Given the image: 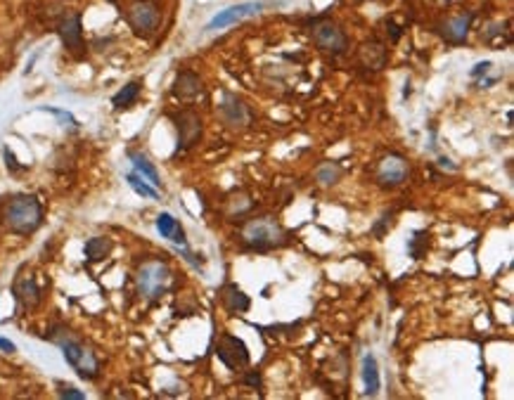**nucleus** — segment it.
<instances>
[{
	"label": "nucleus",
	"instance_id": "obj_18",
	"mask_svg": "<svg viewBox=\"0 0 514 400\" xmlns=\"http://www.w3.org/2000/svg\"><path fill=\"white\" fill-rule=\"evenodd\" d=\"M363 381H365V396L370 398L377 396L381 381H379V365L372 353H367L365 358H363Z\"/></svg>",
	"mask_w": 514,
	"mask_h": 400
},
{
	"label": "nucleus",
	"instance_id": "obj_13",
	"mask_svg": "<svg viewBox=\"0 0 514 400\" xmlns=\"http://www.w3.org/2000/svg\"><path fill=\"white\" fill-rule=\"evenodd\" d=\"M12 291H15V298H17V305L24 310L29 308H36V305L41 303V287L36 282L34 277H17L15 280V287H12Z\"/></svg>",
	"mask_w": 514,
	"mask_h": 400
},
{
	"label": "nucleus",
	"instance_id": "obj_24",
	"mask_svg": "<svg viewBox=\"0 0 514 400\" xmlns=\"http://www.w3.org/2000/svg\"><path fill=\"white\" fill-rule=\"evenodd\" d=\"M128 180V185L135 190V195H140V197H145V199H159V192H156V187L154 185H149L145 178L140 176V173H128L126 176Z\"/></svg>",
	"mask_w": 514,
	"mask_h": 400
},
{
	"label": "nucleus",
	"instance_id": "obj_29",
	"mask_svg": "<svg viewBox=\"0 0 514 400\" xmlns=\"http://www.w3.org/2000/svg\"><path fill=\"white\" fill-rule=\"evenodd\" d=\"M491 62H479V64H476L474 69H472V76L476 78V76H481V74H488L491 71Z\"/></svg>",
	"mask_w": 514,
	"mask_h": 400
},
{
	"label": "nucleus",
	"instance_id": "obj_19",
	"mask_svg": "<svg viewBox=\"0 0 514 400\" xmlns=\"http://www.w3.org/2000/svg\"><path fill=\"white\" fill-rule=\"evenodd\" d=\"M128 159H130V164H133L135 173H140V176L145 178L149 185H154L156 190H159V187H161L159 171H156V168H154L152 161H149L147 156H145V154H140V152H128Z\"/></svg>",
	"mask_w": 514,
	"mask_h": 400
},
{
	"label": "nucleus",
	"instance_id": "obj_22",
	"mask_svg": "<svg viewBox=\"0 0 514 400\" xmlns=\"http://www.w3.org/2000/svg\"><path fill=\"white\" fill-rule=\"evenodd\" d=\"M344 178V168L337 164V161H325V164L318 166L316 171V180L320 183L323 187H332L337 185L339 180Z\"/></svg>",
	"mask_w": 514,
	"mask_h": 400
},
{
	"label": "nucleus",
	"instance_id": "obj_9",
	"mask_svg": "<svg viewBox=\"0 0 514 400\" xmlns=\"http://www.w3.org/2000/svg\"><path fill=\"white\" fill-rule=\"evenodd\" d=\"M259 12H261V3H254V0L233 5V8H225V10L218 12L214 20L206 24V31H221L225 27H233V24H237V22L249 20V17L259 15Z\"/></svg>",
	"mask_w": 514,
	"mask_h": 400
},
{
	"label": "nucleus",
	"instance_id": "obj_1",
	"mask_svg": "<svg viewBox=\"0 0 514 400\" xmlns=\"http://www.w3.org/2000/svg\"><path fill=\"white\" fill-rule=\"evenodd\" d=\"M50 341H55L62 348L65 360L74 367V372H76L81 379L90 381L100 374V362L95 358V353H93L86 343H81L67 327L53 329V332H50Z\"/></svg>",
	"mask_w": 514,
	"mask_h": 400
},
{
	"label": "nucleus",
	"instance_id": "obj_10",
	"mask_svg": "<svg viewBox=\"0 0 514 400\" xmlns=\"http://www.w3.org/2000/svg\"><path fill=\"white\" fill-rule=\"evenodd\" d=\"M218 116H221V121L230 128L249 126V118H252L249 116L247 104H244L237 95H233V92H223V99H221V104H218Z\"/></svg>",
	"mask_w": 514,
	"mask_h": 400
},
{
	"label": "nucleus",
	"instance_id": "obj_26",
	"mask_svg": "<svg viewBox=\"0 0 514 400\" xmlns=\"http://www.w3.org/2000/svg\"><path fill=\"white\" fill-rule=\"evenodd\" d=\"M391 225H393V211H388V214H384L377 223L372 225V235L377 237V240H381V237L386 235V230L391 228Z\"/></svg>",
	"mask_w": 514,
	"mask_h": 400
},
{
	"label": "nucleus",
	"instance_id": "obj_31",
	"mask_svg": "<svg viewBox=\"0 0 514 400\" xmlns=\"http://www.w3.org/2000/svg\"><path fill=\"white\" fill-rule=\"evenodd\" d=\"M0 351H3V353H15V351H17V346H15V343H12L10 339L0 336Z\"/></svg>",
	"mask_w": 514,
	"mask_h": 400
},
{
	"label": "nucleus",
	"instance_id": "obj_11",
	"mask_svg": "<svg viewBox=\"0 0 514 400\" xmlns=\"http://www.w3.org/2000/svg\"><path fill=\"white\" fill-rule=\"evenodd\" d=\"M407 173H410V166L403 156L398 154H388L381 159L379 171H377V183L381 187H398L405 183Z\"/></svg>",
	"mask_w": 514,
	"mask_h": 400
},
{
	"label": "nucleus",
	"instance_id": "obj_12",
	"mask_svg": "<svg viewBox=\"0 0 514 400\" xmlns=\"http://www.w3.org/2000/svg\"><path fill=\"white\" fill-rule=\"evenodd\" d=\"M60 39L62 43L67 46L69 53L74 55H83V29H81V15L76 12H72V15H67L65 20L60 22Z\"/></svg>",
	"mask_w": 514,
	"mask_h": 400
},
{
	"label": "nucleus",
	"instance_id": "obj_30",
	"mask_svg": "<svg viewBox=\"0 0 514 400\" xmlns=\"http://www.w3.org/2000/svg\"><path fill=\"white\" fill-rule=\"evenodd\" d=\"M5 159H8V168L10 171H20V164H17V159H15V154H12V149L10 147H5Z\"/></svg>",
	"mask_w": 514,
	"mask_h": 400
},
{
	"label": "nucleus",
	"instance_id": "obj_2",
	"mask_svg": "<svg viewBox=\"0 0 514 400\" xmlns=\"http://www.w3.org/2000/svg\"><path fill=\"white\" fill-rule=\"evenodd\" d=\"M43 223V206L34 195H17L5 206V225L17 235H31Z\"/></svg>",
	"mask_w": 514,
	"mask_h": 400
},
{
	"label": "nucleus",
	"instance_id": "obj_3",
	"mask_svg": "<svg viewBox=\"0 0 514 400\" xmlns=\"http://www.w3.org/2000/svg\"><path fill=\"white\" fill-rule=\"evenodd\" d=\"M242 242L247 249L254 251H271L287 242V233L282 230L280 223L271 218H254L242 228Z\"/></svg>",
	"mask_w": 514,
	"mask_h": 400
},
{
	"label": "nucleus",
	"instance_id": "obj_15",
	"mask_svg": "<svg viewBox=\"0 0 514 400\" xmlns=\"http://www.w3.org/2000/svg\"><path fill=\"white\" fill-rule=\"evenodd\" d=\"M156 230H159L161 237H166L168 242H173V244L187 247V237H185L183 225L175 221L171 214H159V216H156Z\"/></svg>",
	"mask_w": 514,
	"mask_h": 400
},
{
	"label": "nucleus",
	"instance_id": "obj_25",
	"mask_svg": "<svg viewBox=\"0 0 514 400\" xmlns=\"http://www.w3.org/2000/svg\"><path fill=\"white\" fill-rule=\"evenodd\" d=\"M424 237H427V233H417V235L410 240V244H407V249H410V256H412V258H422L424 249H427V242H429V240H424Z\"/></svg>",
	"mask_w": 514,
	"mask_h": 400
},
{
	"label": "nucleus",
	"instance_id": "obj_14",
	"mask_svg": "<svg viewBox=\"0 0 514 400\" xmlns=\"http://www.w3.org/2000/svg\"><path fill=\"white\" fill-rule=\"evenodd\" d=\"M472 20H474V17L469 15V12H462V15L450 17V20H446L441 24V36L448 43H462L467 39V34H469Z\"/></svg>",
	"mask_w": 514,
	"mask_h": 400
},
{
	"label": "nucleus",
	"instance_id": "obj_8",
	"mask_svg": "<svg viewBox=\"0 0 514 400\" xmlns=\"http://www.w3.org/2000/svg\"><path fill=\"white\" fill-rule=\"evenodd\" d=\"M173 121H175V130H178V149L175 152H185L202 135V118L194 114V111L185 109L180 114H175Z\"/></svg>",
	"mask_w": 514,
	"mask_h": 400
},
{
	"label": "nucleus",
	"instance_id": "obj_17",
	"mask_svg": "<svg viewBox=\"0 0 514 400\" xmlns=\"http://www.w3.org/2000/svg\"><path fill=\"white\" fill-rule=\"evenodd\" d=\"M221 298H223V305L228 312H247L249 305H252L249 296L237 284H225L223 291H221Z\"/></svg>",
	"mask_w": 514,
	"mask_h": 400
},
{
	"label": "nucleus",
	"instance_id": "obj_16",
	"mask_svg": "<svg viewBox=\"0 0 514 400\" xmlns=\"http://www.w3.org/2000/svg\"><path fill=\"white\" fill-rule=\"evenodd\" d=\"M202 92V78L192 71H180L173 83V95L180 99H192Z\"/></svg>",
	"mask_w": 514,
	"mask_h": 400
},
{
	"label": "nucleus",
	"instance_id": "obj_28",
	"mask_svg": "<svg viewBox=\"0 0 514 400\" xmlns=\"http://www.w3.org/2000/svg\"><path fill=\"white\" fill-rule=\"evenodd\" d=\"M43 111H50V114H55L60 118V121H65V126H79L76 123V118H74L72 114H69V111H65V109H58V107H41Z\"/></svg>",
	"mask_w": 514,
	"mask_h": 400
},
{
	"label": "nucleus",
	"instance_id": "obj_6",
	"mask_svg": "<svg viewBox=\"0 0 514 400\" xmlns=\"http://www.w3.org/2000/svg\"><path fill=\"white\" fill-rule=\"evenodd\" d=\"M216 355H218V360H221L223 365L228 367V370H233V372L249 367V360H252L247 343H244L240 336H233V334H223L221 336L218 348H216Z\"/></svg>",
	"mask_w": 514,
	"mask_h": 400
},
{
	"label": "nucleus",
	"instance_id": "obj_27",
	"mask_svg": "<svg viewBox=\"0 0 514 400\" xmlns=\"http://www.w3.org/2000/svg\"><path fill=\"white\" fill-rule=\"evenodd\" d=\"M58 393H60V398H69V400H83L86 398L83 391L74 389V386H69V384H58Z\"/></svg>",
	"mask_w": 514,
	"mask_h": 400
},
{
	"label": "nucleus",
	"instance_id": "obj_7",
	"mask_svg": "<svg viewBox=\"0 0 514 400\" xmlns=\"http://www.w3.org/2000/svg\"><path fill=\"white\" fill-rule=\"evenodd\" d=\"M313 41L316 46L323 50V53H332V55H341L346 53L349 48V39L344 34V29L334 22H323L313 29Z\"/></svg>",
	"mask_w": 514,
	"mask_h": 400
},
{
	"label": "nucleus",
	"instance_id": "obj_5",
	"mask_svg": "<svg viewBox=\"0 0 514 400\" xmlns=\"http://www.w3.org/2000/svg\"><path fill=\"white\" fill-rule=\"evenodd\" d=\"M128 24L142 39L154 36L161 27V10L154 0H135L128 10Z\"/></svg>",
	"mask_w": 514,
	"mask_h": 400
},
{
	"label": "nucleus",
	"instance_id": "obj_4",
	"mask_svg": "<svg viewBox=\"0 0 514 400\" xmlns=\"http://www.w3.org/2000/svg\"><path fill=\"white\" fill-rule=\"evenodd\" d=\"M135 284L147 301H156L164 296L171 284V268L164 261H145L135 273Z\"/></svg>",
	"mask_w": 514,
	"mask_h": 400
},
{
	"label": "nucleus",
	"instance_id": "obj_23",
	"mask_svg": "<svg viewBox=\"0 0 514 400\" xmlns=\"http://www.w3.org/2000/svg\"><path fill=\"white\" fill-rule=\"evenodd\" d=\"M111 240L109 237H93V240L86 242V256L88 261H102L111 254Z\"/></svg>",
	"mask_w": 514,
	"mask_h": 400
},
{
	"label": "nucleus",
	"instance_id": "obj_20",
	"mask_svg": "<svg viewBox=\"0 0 514 400\" xmlns=\"http://www.w3.org/2000/svg\"><path fill=\"white\" fill-rule=\"evenodd\" d=\"M140 90H142L140 81H130V83H126L121 90L116 92L114 97H111V104H114V109H128V107H133L135 99L140 97Z\"/></svg>",
	"mask_w": 514,
	"mask_h": 400
},
{
	"label": "nucleus",
	"instance_id": "obj_21",
	"mask_svg": "<svg viewBox=\"0 0 514 400\" xmlns=\"http://www.w3.org/2000/svg\"><path fill=\"white\" fill-rule=\"evenodd\" d=\"M358 57L363 64H367V67H372V69H381L384 67V60H386V50L379 46V43H365V46L360 48V53H358Z\"/></svg>",
	"mask_w": 514,
	"mask_h": 400
},
{
	"label": "nucleus",
	"instance_id": "obj_32",
	"mask_svg": "<svg viewBox=\"0 0 514 400\" xmlns=\"http://www.w3.org/2000/svg\"><path fill=\"white\" fill-rule=\"evenodd\" d=\"M244 381H247L249 386H261V374L259 372H249L247 377H244Z\"/></svg>",
	"mask_w": 514,
	"mask_h": 400
}]
</instances>
